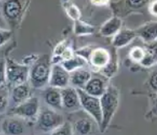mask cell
Wrapping results in <instances>:
<instances>
[{"label": "cell", "instance_id": "35", "mask_svg": "<svg viewBox=\"0 0 157 135\" xmlns=\"http://www.w3.org/2000/svg\"><path fill=\"white\" fill-rule=\"evenodd\" d=\"M148 117L150 118L157 117V94H155V96L153 98V105L148 113Z\"/></svg>", "mask_w": 157, "mask_h": 135}, {"label": "cell", "instance_id": "15", "mask_svg": "<svg viewBox=\"0 0 157 135\" xmlns=\"http://www.w3.org/2000/svg\"><path fill=\"white\" fill-rule=\"evenodd\" d=\"M32 88L29 84V82H25L23 84H18L10 90V101L14 104V106L22 102L27 101L28 99L32 96Z\"/></svg>", "mask_w": 157, "mask_h": 135}, {"label": "cell", "instance_id": "17", "mask_svg": "<svg viewBox=\"0 0 157 135\" xmlns=\"http://www.w3.org/2000/svg\"><path fill=\"white\" fill-rule=\"evenodd\" d=\"M42 96L45 103L48 105V107L52 108L56 111L63 109L61 90L49 86L45 89Z\"/></svg>", "mask_w": 157, "mask_h": 135}, {"label": "cell", "instance_id": "37", "mask_svg": "<svg viewBox=\"0 0 157 135\" xmlns=\"http://www.w3.org/2000/svg\"><path fill=\"white\" fill-rule=\"evenodd\" d=\"M92 4H95L96 6H102V5H106V4H108L110 3L109 2H107V1H97V2H91Z\"/></svg>", "mask_w": 157, "mask_h": 135}, {"label": "cell", "instance_id": "13", "mask_svg": "<svg viewBox=\"0 0 157 135\" xmlns=\"http://www.w3.org/2000/svg\"><path fill=\"white\" fill-rule=\"evenodd\" d=\"M111 58V52L103 47H96L94 48L90 57L88 61V64L94 71V73H99L108 64Z\"/></svg>", "mask_w": 157, "mask_h": 135}, {"label": "cell", "instance_id": "4", "mask_svg": "<svg viewBox=\"0 0 157 135\" xmlns=\"http://www.w3.org/2000/svg\"><path fill=\"white\" fill-rule=\"evenodd\" d=\"M64 122L63 115L52 108L47 107L39 112L36 118V128L43 133H52Z\"/></svg>", "mask_w": 157, "mask_h": 135}, {"label": "cell", "instance_id": "21", "mask_svg": "<svg viewBox=\"0 0 157 135\" xmlns=\"http://www.w3.org/2000/svg\"><path fill=\"white\" fill-rule=\"evenodd\" d=\"M116 49L117 48H115V47H113V49L110 51L111 52V58H110L109 63L102 70L99 72L100 74H102L103 76L107 78L108 79L113 78L117 73L118 68H119V64H118L119 59H118V56H117Z\"/></svg>", "mask_w": 157, "mask_h": 135}, {"label": "cell", "instance_id": "9", "mask_svg": "<svg viewBox=\"0 0 157 135\" xmlns=\"http://www.w3.org/2000/svg\"><path fill=\"white\" fill-rule=\"evenodd\" d=\"M113 7V12L115 13V16L122 17L127 16L128 14L140 11L143 12L144 9H148V5L150 2L148 1H123V2H117L111 3Z\"/></svg>", "mask_w": 157, "mask_h": 135}, {"label": "cell", "instance_id": "31", "mask_svg": "<svg viewBox=\"0 0 157 135\" xmlns=\"http://www.w3.org/2000/svg\"><path fill=\"white\" fill-rule=\"evenodd\" d=\"M68 47H69V44H68V40H62L61 42H59V43L55 47L52 56H58V57H61V55L63 54V52Z\"/></svg>", "mask_w": 157, "mask_h": 135}, {"label": "cell", "instance_id": "7", "mask_svg": "<svg viewBox=\"0 0 157 135\" xmlns=\"http://www.w3.org/2000/svg\"><path fill=\"white\" fill-rule=\"evenodd\" d=\"M40 111L39 99L36 96H31L27 101L12 108L11 114L24 120H36Z\"/></svg>", "mask_w": 157, "mask_h": 135}, {"label": "cell", "instance_id": "22", "mask_svg": "<svg viewBox=\"0 0 157 135\" xmlns=\"http://www.w3.org/2000/svg\"><path fill=\"white\" fill-rule=\"evenodd\" d=\"M60 64L63 66V68H64L65 70L68 71V73L70 74V73L77 70L78 68H85L86 66L88 65V63L83 57H79L78 55L75 54V56L72 57V58L68 59V60L63 61Z\"/></svg>", "mask_w": 157, "mask_h": 135}, {"label": "cell", "instance_id": "20", "mask_svg": "<svg viewBox=\"0 0 157 135\" xmlns=\"http://www.w3.org/2000/svg\"><path fill=\"white\" fill-rule=\"evenodd\" d=\"M123 25V20L117 16H113L106 20L100 28L99 32L102 37H114L121 29Z\"/></svg>", "mask_w": 157, "mask_h": 135}, {"label": "cell", "instance_id": "24", "mask_svg": "<svg viewBox=\"0 0 157 135\" xmlns=\"http://www.w3.org/2000/svg\"><path fill=\"white\" fill-rule=\"evenodd\" d=\"M74 32L76 36H90L95 32V27L81 20L74 21Z\"/></svg>", "mask_w": 157, "mask_h": 135}, {"label": "cell", "instance_id": "27", "mask_svg": "<svg viewBox=\"0 0 157 135\" xmlns=\"http://www.w3.org/2000/svg\"><path fill=\"white\" fill-rule=\"evenodd\" d=\"M51 135H74L70 122H65L59 128L52 132Z\"/></svg>", "mask_w": 157, "mask_h": 135}, {"label": "cell", "instance_id": "30", "mask_svg": "<svg viewBox=\"0 0 157 135\" xmlns=\"http://www.w3.org/2000/svg\"><path fill=\"white\" fill-rule=\"evenodd\" d=\"M12 30L0 28V47L8 42L12 37Z\"/></svg>", "mask_w": 157, "mask_h": 135}, {"label": "cell", "instance_id": "36", "mask_svg": "<svg viewBox=\"0 0 157 135\" xmlns=\"http://www.w3.org/2000/svg\"><path fill=\"white\" fill-rule=\"evenodd\" d=\"M148 11L153 16L157 17V1L150 2L149 5H148Z\"/></svg>", "mask_w": 157, "mask_h": 135}, {"label": "cell", "instance_id": "18", "mask_svg": "<svg viewBox=\"0 0 157 135\" xmlns=\"http://www.w3.org/2000/svg\"><path fill=\"white\" fill-rule=\"evenodd\" d=\"M137 37L135 30L129 29V28H124L117 32V33L113 37L112 44L113 47L115 48H122L128 46Z\"/></svg>", "mask_w": 157, "mask_h": 135}, {"label": "cell", "instance_id": "10", "mask_svg": "<svg viewBox=\"0 0 157 135\" xmlns=\"http://www.w3.org/2000/svg\"><path fill=\"white\" fill-rule=\"evenodd\" d=\"M108 79L100 73H92V76L84 87V91L90 95L100 98L106 92L109 85Z\"/></svg>", "mask_w": 157, "mask_h": 135}, {"label": "cell", "instance_id": "1", "mask_svg": "<svg viewBox=\"0 0 157 135\" xmlns=\"http://www.w3.org/2000/svg\"><path fill=\"white\" fill-rule=\"evenodd\" d=\"M51 57L48 54L39 56L30 66L28 82L32 89L41 90L47 88L49 84L51 74Z\"/></svg>", "mask_w": 157, "mask_h": 135}, {"label": "cell", "instance_id": "23", "mask_svg": "<svg viewBox=\"0 0 157 135\" xmlns=\"http://www.w3.org/2000/svg\"><path fill=\"white\" fill-rule=\"evenodd\" d=\"M10 102V87L7 84L0 85V115L4 114Z\"/></svg>", "mask_w": 157, "mask_h": 135}, {"label": "cell", "instance_id": "5", "mask_svg": "<svg viewBox=\"0 0 157 135\" xmlns=\"http://www.w3.org/2000/svg\"><path fill=\"white\" fill-rule=\"evenodd\" d=\"M5 72L6 84L10 87H14L15 85L27 82L29 79L30 66L16 63L11 58H7Z\"/></svg>", "mask_w": 157, "mask_h": 135}, {"label": "cell", "instance_id": "2", "mask_svg": "<svg viewBox=\"0 0 157 135\" xmlns=\"http://www.w3.org/2000/svg\"><path fill=\"white\" fill-rule=\"evenodd\" d=\"M120 92L113 84H109L106 92L100 97L102 120L100 126V131L106 132L119 106Z\"/></svg>", "mask_w": 157, "mask_h": 135}, {"label": "cell", "instance_id": "33", "mask_svg": "<svg viewBox=\"0 0 157 135\" xmlns=\"http://www.w3.org/2000/svg\"><path fill=\"white\" fill-rule=\"evenodd\" d=\"M6 60L0 59V85L6 84Z\"/></svg>", "mask_w": 157, "mask_h": 135}, {"label": "cell", "instance_id": "28", "mask_svg": "<svg viewBox=\"0 0 157 135\" xmlns=\"http://www.w3.org/2000/svg\"><path fill=\"white\" fill-rule=\"evenodd\" d=\"M145 50H146V48H145ZM156 64V61L155 60V58L153 57V56L146 50V53L144 55L143 60L140 63V65H141V66L144 68H150L153 67L154 65H155Z\"/></svg>", "mask_w": 157, "mask_h": 135}, {"label": "cell", "instance_id": "19", "mask_svg": "<svg viewBox=\"0 0 157 135\" xmlns=\"http://www.w3.org/2000/svg\"><path fill=\"white\" fill-rule=\"evenodd\" d=\"M92 76V73L85 68H78L77 70L70 73V82L69 84L75 89H84L88 81Z\"/></svg>", "mask_w": 157, "mask_h": 135}, {"label": "cell", "instance_id": "25", "mask_svg": "<svg viewBox=\"0 0 157 135\" xmlns=\"http://www.w3.org/2000/svg\"><path fill=\"white\" fill-rule=\"evenodd\" d=\"M63 5L64 8L65 12L71 20L74 21L80 20L81 12L76 4H75L73 2H63Z\"/></svg>", "mask_w": 157, "mask_h": 135}, {"label": "cell", "instance_id": "26", "mask_svg": "<svg viewBox=\"0 0 157 135\" xmlns=\"http://www.w3.org/2000/svg\"><path fill=\"white\" fill-rule=\"evenodd\" d=\"M145 53H146L145 47H133L129 52V57L133 62L140 64V62L143 60Z\"/></svg>", "mask_w": 157, "mask_h": 135}, {"label": "cell", "instance_id": "6", "mask_svg": "<svg viewBox=\"0 0 157 135\" xmlns=\"http://www.w3.org/2000/svg\"><path fill=\"white\" fill-rule=\"evenodd\" d=\"M77 91L79 96L81 108L86 113L94 118L99 126H101L102 120V114H101L100 98L90 95L82 89H77Z\"/></svg>", "mask_w": 157, "mask_h": 135}, {"label": "cell", "instance_id": "34", "mask_svg": "<svg viewBox=\"0 0 157 135\" xmlns=\"http://www.w3.org/2000/svg\"><path fill=\"white\" fill-rule=\"evenodd\" d=\"M145 48H146V50L153 56V57L155 58V60L156 61L157 63V41H155L153 43L148 44Z\"/></svg>", "mask_w": 157, "mask_h": 135}, {"label": "cell", "instance_id": "38", "mask_svg": "<svg viewBox=\"0 0 157 135\" xmlns=\"http://www.w3.org/2000/svg\"><path fill=\"white\" fill-rule=\"evenodd\" d=\"M156 41H157V40H156Z\"/></svg>", "mask_w": 157, "mask_h": 135}, {"label": "cell", "instance_id": "8", "mask_svg": "<svg viewBox=\"0 0 157 135\" xmlns=\"http://www.w3.org/2000/svg\"><path fill=\"white\" fill-rule=\"evenodd\" d=\"M70 123L74 135H94L100 131L99 124L87 113L76 118Z\"/></svg>", "mask_w": 157, "mask_h": 135}, {"label": "cell", "instance_id": "16", "mask_svg": "<svg viewBox=\"0 0 157 135\" xmlns=\"http://www.w3.org/2000/svg\"><path fill=\"white\" fill-rule=\"evenodd\" d=\"M134 30L137 37L145 43H153L157 40V21L147 22Z\"/></svg>", "mask_w": 157, "mask_h": 135}, {"label": "cell", "instance_id": "29", "mask_svg": "<svg viewBox=\"0 0 157 135\" xmlns=\"http://www.w3.org/2000/svg\"><path fill=\"white\" fill-rule=\"evenodd\" d=\"M93 49H94V47H90V46H87V47H83L82 48H80V49H78L76 52H75V53L76 55H78L79 57H83L84 59H86L87 61V63H88V61H89V58L90 57V54L92 52Z\"/></svg>", "mask_w": 157, "mask_h": 135}, {"label": "cell", "instance_id": "12", "mask_svg": "<svg viewBox=\"0 0 157 135\" xmlns=\"http://www.w3.org/2000/svg\"><path fill=\"white\" fill-rule=\"evenodd\" d=\"M24 119L15 116L8 117L3 120L1 129L4 135H25L26 124Z\"/></svg>", "mask_w": 157, "mask_h": 135}, {"label": "cell", "instance_id": "14", "mask_svg": "<svg viewBox=\"0 0 157 135\" xmlns=\"http://www.w3.org/2000/svg\"><path fill=\"white\" fill-rule=\"evenodd\" d=\"M61 95L63 109L68 111H76L81 108L77 89L72 86L64 88L61 90Z\"/></svg>", "mask_w": 157, "mask_h": 135}, {"label": "cell", "instance_id": "3", "mask_svg": "<svg viewBox=\"0 0 157 135\" xmlns=\"http://www.w3.org/2000/svg\"><path fill=\"white\" fill-rule=\"evenodd\" d=\"M30 2L26 1H5L2 4V14L9 26L18 28L23 20Z\"/></svg>", "mask_w": 157, "mask_h": 135}, {"label": "cell", "instance_id": "32", "mask_svg": "<svg viewBox=\"0 0 157 135\" xmlns=\"http://www.w3.org/2000/svg\"><path fill=\"white\" fill-rule=\"evenodd\" d=\"M148 85L151 91L157 94V71H155L150 74L148 79Z\"/></svg>", "mask_w": 157, "mask_h": 135}, {"label": "cell", "instance_id": "11", "mask_svg": "<svg viewBox=\"0 0 157 135\" xmlns=\"http://www.w3.org/2000/svg\"><path fill=\"white\" fill-rule=\"evenodd\" d=\"M70 74L63 68L61 64H52L49 79V86L63 90L70 86Z\"/></svg>", "mask_w": 157, "mask_h": 135}]
</instances>
